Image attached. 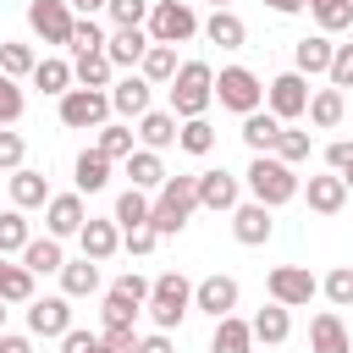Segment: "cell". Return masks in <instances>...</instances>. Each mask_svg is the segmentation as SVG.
Wrapping results in <instances>:
<instances>
[{
    "instance_id": "obj_63",
    "label": "cell",
    "mask_w": 353,
    "mask_h": 353,
    "mask_svg": "<svg viewBox=\"0 0 353 353\" xmlns=\"http://www.w3.org/2000/svg\"><path fill=\"white\" fill-rule=\"evenodd\" d=\"M0 276H6V254H0Z\"/></svg>"
},
{
    "instance_id": "obj_14",
    "label": "cell",
    "mask_w": 353,
    "mask_h": 353,
    "mask_svg": "<svg viewBox=\"0 0 353 353\" xmlns=\"http://www.w3.org/2000/svg\"><path fill=\"white\" fill-rule=\"evenodd\" d=\"M237 204H243V188H237L232 171H199V210H215V215L226 210L232 215Z\"/></svg>"
},
{
    "instance_id": "obj_57",
    "label": "cell",
    "mask_w": 353,
    "mask_h": 353,
    "mask_svg": "<svg viewBox=\"0 0 353 353\" xmlns=\"http://www.w3.org/2000/svg\"><path fill=\"white\" fill-rule=\"evenodd\" d=\"M72 6V17H94V11H105V0H66Z\"/></svg>"
},
{
    "instance_id": "obj_50",
    "label": "cell",
    "mask_w": 353,
    "mask_h": 353,
    "mask_svg": "<svg viewBox=\"0 0 353 353\" xmlns=\"http://www.w3.org/2000/svg\"><path fill=\"white\" fill-rule=\"evenodd\" d=\"M331 88H353V44H336L331 50Z\"/></svg>"
},
{
    "instance_id": "obj_20",
    "label": "cell",
    "mask_w": 353,
    "mask_h": 353,
    "mask_svg": "<svg viewBox=\"0 0 353 353\" xmlns=\"http://www.w3.org/2000/svg\"><path fill=\"white\" fill-rule=\"evenodd\" d=\"M298 193L309 199V210H314V215H336V210L347 204V182H342L336 171H325V176H309Z\"/></svg>"
},
{
    "instance_id": "obj_62",
    "label": "cell",
    "mask_w": 353,
    "mask_h": 353,
    "mask_svg": "<svg viewBox=\"0 0 353 353\" xmlns=\"http://www.w3.org/2000/svg\"><path fill=\"white\" fill-rule=\"evenodd\" d=\"M0 331H6V303H0Z\"/></svg>"
},
{
    "instance_id": "obj_5",
    "label": "cell",
    "mask_w": 353,
    "mask_h": 353,
    "mask_svg": "<svg viewBox=\"0 0 353 353\" xmlns=\"http://www.w3.org/2000/svg\"><path fill=\"white\" fill-rule=\"evenodd\" d=\"M143 33H149V44H171V50H176V44H188V39L199 33V11H193L188 0H154Z\"/></svg>"
},
{
    "instance_id": "obj_3",
    "label": "cell",
    "mask_w": 353,
    "mask_h": 353,
    "mask_svg": "<svg viewBox=\"0 0 353 353\" xmlns=\"http://www.w3.org/2000/svg\"><path fill=\"white\" fill-rule=\"evenodd\" d=\"M243 182H248L254 204H265V210H281V204H292V199H298V188H303V182H298V171H292V165H281L276 154H254Z\"/></svg>"
},
{
    "instance_id": "obj_55",
    "label": "cell",
    "mask_w": 353,
    "mask_h": 353,
    "mask_svg": "<svg viewBox=\"0 0 353 353\" xmlns=\"http://www.w3.org/2000/svg\"><path fill=\"white\" fill-rule=\"evenodd\" d=\"M132 353H176V347H171V331H149V336H138Z\"/></svg>"
},
{
    "instance_id": "obj_15",
    "label": "cell",
    "mask_w": 353,
    "mask_h": 353,
    "mask_svg": "<svg viewBox=\"0 0 353 353\" xmlns=\"http://www.w3.org/2000/svg\"><path fill=\"white\" fill-rule=\"evenodd\" d=\"M276 210H265V204H237L232 210V237L243 243V248H259V243H270V232H276V221H270Z\"/></svg>"
},
{
    "instance_id": "obj_39",
    "label": "cell",
    "mask_w": 353,
    "mask_h": 353,
    "mask_svg": "<svg viewBox=\"0 0 353 353\" xmlns=\"http://www.w3.org/2000/svg\"><path fill=\"white\" fill-rule=\"evenodd\" d=\"M149 204H154L149 193H138V188H127V193L116 199V215H110V221H116L121 232H127V226H149Z\"/></svg>"
},
{
    "instance_id": "obj_30",
    "label": "cell",
    "mask_w": 353,
    "mask_h": 353,
    "mask_svg": "<svg viewBox=\"0 0 353 353\" xmlns=\"http://www.w3.org/2000/svg\"><path fill=\"white\" fill-rule=\"evenodd\" d=\"M55 276H61V292H66V298H88V292H99V265H94V259H66Z\"/></svg>"
},
{
    "instance_id": "obj_18",
    "label": "cell",
    "mask_w": 353,
    "mask_h": 353,
    "mask_svg": "<svg viewBox=\"0 0 353 353\" xmlns=\"http://www.w3.org/2000/svg\"><path fill=\"white\" fill-rule=\"evenodd\" d=\"M331 39L325 33H303L298 44H292V72L298 77H320V72H331Z\"/></svg>"
},
{
    "instance_id": "obj_34",
    "label": "cell",
    "mask_w": 353,
    "mask_h": 353,
    "mask_svg": "<svg viewBox=\"0 0 353 353\" xmlns=\"http://www.w3.org/2000/svg\"><path fill=\"white\" fill-rule=\"evenodd\" d=\"M138 77H143V83H171V77H176V50H171V44H149L143 61H138Z\"/></svg>"
},
{
    "instance_id": "obj_17",
    "label": "cell",
    "mask_w": 353,
    "mask_h": 353,
    "mask_svg": "<svg viewBox=\"0 0 353 353\" xmlns=\"http://www.w3.org/2000/svg\"><path fill=\"white\" fill-rule=\"evenodd\" d=\"M143 50H149V33H143V28H116V33H105V61L121 66V72H138Z\"/></svg>"
},
{
    "instance_id": "obj_59",
    "label": "cell",
    "mask_w": 353,
    "mask_h": 353,
    "mask_svg": "<svg viewBox=\"0 0 353 353\" xmlns=\"http://www.w3.org/2000/svg\"><path fill=\"white\" fill-rule=\"evenodd\" d=\"M94 353H121V347H110V342H105V336H99V347H94Z\"/></svg>"
},
{
    "instance_id": "obj_47",
    "label": "cell",
    "mask_w": 353,
    "mask_h": 353,
    "mask_svg": "<svg viewBox=\"0 0 353 353\" xmlns=\"http://www.w3.org/2000/svg\"><path fill=\"white\" fill-rule=\"evenodd\" d=\"M22 110H28V94H22L11 77H0V127H17Z\"/></svg>"
},
{
    "instance_id": "obj_42",
    "label": "cell",
    "mask_w": 353,
    "mask_h": 353,
    "mask_svg": "<svg viewBox=\"0 0 353 353\" xmlns=\"http://www.w3.org/2000/svg\"><path fill=\"white\" fill-rule=\"evenodd\" d=\"M28 243H33L28 215H22V210H6V215H0V254H22Z\"/></svg>"
},
{
    "instance_id": "obj_36",
    "label": "cell",
    "mask_w": 353,
    "mask_h": 353,
    "mask_svg": "<svg viewBox=\"0 0 353 353\" xmlns=\"http://www.w3.org/2000/svg\"><path fill=\"white\" fill-rule=\"evenodd\" d=\"M72 171H77V193H99V188L110 182V160H105L99 149H83Z\"/></svg>"
},
{
    "instance_id": "obj_43",
    "label": "cell",
    "mask_w": 353,
    "mask_h": 353,
    "mask_svg": "<svg viewBox=\"0 0 353 353\" xmlns=\"http://www.w3.org/2000/svg\"><path fill=\"white\" fill-rule=\"evenodd\" d=\"M72 55H94V50H105V28L94 22V17H77L72 22V44H66Z\"/></svg>"
},
{
    "instance_id": "obj_52",
    "label": "cell",
    "mask_w": 353,
    "mask_h": 353,
    "mask_svg": "<svg viewBox=\"0 0 353 353\" xmlns=\"http://www.w3.org/2000/svg\"><path fill=\"white\" fill-rule=\"evenodd\" d=\"M154 243H160L154 226H127V232H121V248H127V254H149Z\"/></svg>"
},
{
    "instance_id": "obj_6",
    "label": "cell",
    "mask_w": 353,
    "mask_h": 353,
    "mask_svg": "<svg viewBox=\"0 0 353 353\" xmlns=\"http://www.w3.org/2000/svg\"><path fill=\"white\" fill-rule=\"evenodd\" d=\"M110 121V94L105 88H66L61 94V127L72 132H99Z\"/></svg>"
},
{
    "instance_id": "obj_38",
    "label": "cell",
    "mask_w": 353,
    "mask_h": 353,
    "mask_svg": "<svg viewBox=\"0 0 353 353\" xmlns=\"http://www.w3.org/2000/svg\"><path fill=\"white\" fill-rule=\"evenodd\" d=\"M176 149H188V154H210V149H215V127H210L204 116L176 121Z\"/></svg>"
},
{
    "instance_id": "obj_53",
    "label": "cell",
    "mask_w": 353,
    "mask_h": 353,
    "mask_svg": "<svg viewBox=\"0 0 353 353\" xmlns=\"http://www.w3.org/2000/svg\"><path fill=\"white\" fill-rule=\"evenodd\" d=\"M99 347V331H83V325H72L66 336H61V353H94Z\"/></svg>"
},
{
    "instance_id": "obj_4",
    "label": "cell",
    "mask_w": 353,
    "mask_h": 353,
    "mask_svg": "<svg viewBox=\"0 0 353 353\" xmlns=\"http://www.w3.org/2000/svg\"><path fill=\"white\" fill-rule=\"evenodd\" d=\"M149 320H154V331H176L182 320H188V309H193V281L182 276V270H165V276H154L149 281Z\"/></svg>"
},
{
    "instance_id": "obj_24",
    "label": "cell",
    "mask_w": 353,
    "mask_h": 353,
    "mask_svg": "<svg viewBox=\"0 0 353 353\" xmlns=\"http://www.w3.org/2000/svg\"><path fill=\"white\" fill-rule=\"evenodd\" d=\"M248 331H254V342H265V347H281V342L292 336V314H287L281 303H265V309L248 320Z\"/></svg>"
},
{
    "instance_id": "obj_56",
    "label": "cell",
    "mask_w": 353,
    "mask_h": 353,
    "mask_svg": "<svg viewBox=\"0 0 353 353\" xmlns=\"http://www.w3.org/2000/svg\"><path fill=\"white\" fill-rule=\"evenodd\" d=\"M0 353H33V336H22V331H0Z\"/></svg>"
},
{
    "instance_id": "obj_1",
    "label": "cell",
    "mask_w": 353,
    "mask_h": 353,
    "mask_svg": "<svg viewBox=\"0 0 353 353\" xmlns=\"http://www.w3.org/2000/svg\"><path fill=\"white\" fill-rule=\"evenodd\" d=\"M199 210V171H176L160 182V199L149 204V226L154 237H176L188 226V215Z\"/></svg>"
},
{
    "instance_id": "obj_29",
    "label": "cell",
    "mask_w": 353,
    "mask_h": 353,
    "mask_svg": "<svg viewBox=\"0 0 353 353\" xmlns=\"http://www.w3.org/2000/svg\"><path fill=\"white\" fill-rule=\"evenodd\" d=\"M276 132H281V121H276V116H270L265 105L243 116V143H248L254 154H270V149H276Z\"/></svg>"
},
{
    "instance_id": "obj_27",
    "label": "cell",
    "mask_w": 353,
    "mask_h": 353,
    "mask_svg": "<svg viewBox=\"0 0 353 353\" xmlns=\"http://www.w3.org/2000/svg\"><path fill=\"white\" fill-rule=\"evenodd\" d=\"M72 83H77V88H110V83H116V66L105 61V50L72 55Z\"/></svg>"
},
{
    "instance_id": "obj_35",
    "label": "cell",
    "mask_w": 353,
    "mask_h": 353,
    "mask_svg": "<svg viewBox=\"0 0 353 353\" xmlns=\"http://www.w3.org/2000/svg\"><path fill=\"white\" fill-rule=\"evenodd\" d=\"M132 138H138V132H132L127 121H105V127H99V138H94V149L116 165V160H127V154H132Z\"/></svg>"
},
{
    "instance_id": "obj_40",
    "label": "cell",
    "mask_w": 353,
    "mask_h": 353,
    "mask_svg": "<svg viewBox=\"0 0 353 353\" xmlns=\"http://www.w3.org/2000/svg\"><path fill=\"white\" fill-rule=\"evenodd\" d=\"M0 303H33V270H28V265H6V276H0Z\"/></svg>"
},
{
    "instance_id": "obj_10",
    "label": "cell",
    "mask_w": 353,
    "mask_h": 353,
    "mask_svg": "<svg viewBox=\"0 0 353 353\" xmlns=\"http://www.w3.org/2000/svg\"><path fill=\"white\" fill-rule=\"evenodd\" d=\"M72 6L66 0H28V28L44 39V44H72Z\"/></svg>"
},
{
    "instance_id": "obj_16",
    "label": "cell",
    "mask_w": 353,
    "mask_h": 353,
    "mask_svg": "<svg viewBox=\"0 0 353 353\" xmlns=\"http://www.w3.org/2000/svg\"><path fill=\"white\" fill-rule=\"evenodd\" d=\"M309 353H353V336H347L336 309H320L309 320Z\"/></svg>"
},
{
    "instance_id": "obj_37",
    "label": "cell",
    "mask_w": 353,
    "mask_h": 353,
    "mask_svg": "<svg viewBox=\"0 0 353 353\" xmlns=\"http://www.w3.org/2000/svg\"><path fill=\"white\" fill-rule=\"evenodd\" d=\"M33 88H44V94H66V88H77V83H72V61H55V55L39 61V66H33Z\"/></svg>"
},
{
    "instance_id": "obj_60",
    "label": "cell",
    "mask_w": 353,
    "mask_h": 353,
    "mask_svg": "<svg viewBox=\"0 0 353 353\" xmlns=\"http://www.w3.org/2000/svg\"><path fill=\"white\" fill-rule=\"evenodd\" d=\"M342 182H347V193H353V165H347V171H342Z\"/></svg>"
},
{
    "instance_id": "obj_25",
    "label": "cell",
    "mask_w": 353,
    "mask_h": 353,
    "mask_svg": "<svg viewBox=\"0 0 353 353\" xmlns=\"http://www.w3.org/2000/svg\"><path fill=\"white\" fill-rule=\"evenodd\" d=\"M199 28H204V39H210V44H221V50H243V39H248V28H243V17H237V11H210Z\"/></svg>"
},
{
    "instance_id": "obj_44",
    "label": "cell",
    "mask_w": 353,
    "mask_h": 353,
    "mask_svg": "<svg viewBox=\"0 0 353 353\" xmlns=\"http://www.w3.org/2000/svg\"><path fill=\"white\" fill-rule=\"evenodd\" d=\"M270 154H276L281 165H298V160H309V132H298V127H281Z\"/></svg>"
},
{
    "instance_id": "obj_41",
    "label": "cell",
    "mask_w": 353,
    "mask_h": 353,
    "mask_svg": "<svg viewBox=\"0 0 353 353\" xmlns=\"http://www.w3.org/2000/svg\"><path fill=\"white\" fill-rule=\"evenodd\" d=\"M33 66H39V61H33V50H28V44H17V39H6V44H0V77H11V83H17V77H33Z\"/></svg>"
},
{
    "instance_id": "obj_2",
    "label": "cell",
    "mask_w": 353,
    "mask_h": 353,
    "mask_svg": "<svg viewBox=\"0 0 353 353\" xmlns=\"http://www.w3.org/2000/svg\"><path fill=\"white\" fill-rule=\"evenodd\" d=\"M210 105H215V72H210V61H182L176 77H171V116L193 121Z\"/></svg>"
},
{
    "instance_id": "obj_51",
    "label": "cell",
    "mask_w": 353,
    "mask_h": 353,
    "mask_svg": "<svg viewBox=\"0 0 353 353\" xmlns=\"http://www.w3.org/2000/svg\"><path fill=\"white\" fill-rule=\"evenodd\" d=\"M110 292H116V298H127V303H138V309L149 303V281H143L138 270H127V276H116V287H110Z\"/></svg>"
},
{
    "instance_id": "obj_45",
    "label": "cell",
    "mask_w": 353,
    "mask_h": 353,
    "mask_svg": "<svg viewBox=\"0 0 353 353\" xmlns=\"http://www.w3.org/2000/svg\"><path fill=\"white\" fill-rule=\"evenodd\" d=\"M149 6H154V0H105V17H110L116 28H143V22H149Z\"/></svg>"
},
{
    "instance_id": "obj_13",
    "label": "cell",
    "mask_w": 353,
    "mask_h": 353,
    "mask_svg": "<svg viewBox=\"0 0 353 353\" xmlns=\"http://www.w3.org/2000/svg\"><path fill=\"white\" fill-rule=\"evenodd\" d=\"M237 298H243V292H237V276H221V270H215V276L193 281V309H204L210 320H226V314L237 309Z\"/></svg>"
},
{
    "instance_id": "obj_58",
    "label": "cell",
    "mask_w": 353,
    "mask_h": 353,
    "mask_svg": "<svg viewBox=\"0 0 353 353\" xmlns=\"http://www.w3.org/2000/svg\"><path fill=\"white\" fill-rule=\"evenodd\" d=\"M276 17H292V11H303V0H265Z\"/></svg>"
},
{
    "instance_id": "obj_23",
    "label": "cell",
    "mask_w": 353,
    "mask_h": 353,
    "mask_svg": "<svg viewBox=\"0 0 353 353\" xmlns=\"http://www.w3.org/2000/svg\"><path fill=\"white\" fill-rule=\"evenodd\" d=\"M39 204H50V182H44V171H33V165H22V171H11V210H39Z\"/></svg>"
},
{
    "instance_id": "obj_61",
    "label": "cell",
    "mask_w": 353,
    "mask_h": 353,
    "mask_svg": "<svg viewBox=\"0 0 353 353\" xmlns=\"http://www.w3.org/2000/svg\"><path fill=\"white\" fill-rule=\"evenodd\" d=\"M210 6H215V11H232V0H210Z\"/></svg>"
},
{
    "instance_id": "obj_19",
    "label": "cell",
    "mask_w": 353,
    "mask_h": 353,
    "mask_svg": "<svg viewBox=\"0 0 353 353\" xmlns=\"http://www.w3.org/2000/svg\"><path fill=\"white\" fill-rule=\"evenodd\" d=\"M105 94H110V110H116V116H143V110H149V94H154V83H143L138 72H127V77H116Z\"/></svg>"
},
{
    "instance_id": "obj_7",
    "label": "cell",
    "mask_w": 353,
    "mask_h": 353,
    "mask_svg": "<svg viewBox=\"0 0 353 353\" xmlns=\"http://www.w3.org/2000/svg\"><path fill=\"white\" fill-rule=\"evenodd\" d=\"M215 99H221V110L248 116V110L265 105V83H259L248 66H221V77H215Z\"/></svg>"
},
{
    "instance_id": "obj_12",
    "label": "cell",
    "mask_w": 353,
    "mask_h": 353,
    "mask_svg": "<svg viewBox=\"0 0 353 353\" xmlns=\"http://www.w3.org/2000/svg\"><path fill=\"white\" fill-rule=\"evenodd\" d=\"M72 331V298L55 292V298H33L28 303V336H66Z\"/></svg>"
},
{
    "instance_id": "obj_49",
    "label": "cell",
    "mask_w": 353,
    "mask_h": 353,
    "mask_svg": "<svg viewBox=\"0 0 353 353\" xmlns=\"http://www.w3.org/2000/svg\"><path fill=\"white\" fill-rule=\"evenodd\" d=\"M22 154H28V143H22V132H11V127H0V171H22Z\"/></svg>"
},
{
    "instance_id": "obj_8",
    "label": "cell",
    "mask_w": 353,
    "mask_h": 353,
    "mask_svg": "<svg viewBox=\"0 0 353 353\" xmlns=\"http://www.w3.org/2000/svg\"><path fill=\"white\" fill-rule=\"evenodd\" d=\"M265 110H270L281 127H292V121L309 110V77H298V72L270 77V83H265Z\"/></svg>"
},
{
    "instance_id": "obj_9",
    "label": "cell",
    "mask_w": 353,
    "mask_h": 353,
    "mask_svg": "<svg viewBox=\"0 0 353 353\" xmlns=\"http://www.w3.org/2000/svg\"><path fill=\"white\" fill-rule=\"evenodd\" d=\"M265 292H270V303H281V309H303V303L320 292V281H314L309 265H276V270L265 276Z\"/></svg>"
},
{
    "instance_id": "obj_33",
    "label": "cell",
    "mask_w": 353,
    "mask_h": 353,
    "mask_svg": "<svg viewBox=\"0 0 353 353\" xmlns=\"http://www.w3.org/2000/svg\"><path fill=\"white\" fill-rule=\"evenodd\" d=\"M303 6H309V17L320 22L325 39L342 33V28H353V0H303Z\"/></svg>"
},
{
    "instance_id": "obj_28",
    "label": "cell",
    "mask_w": 353,
    "mask_h": 353,
    "mask_svg": "<svg viewBox=\"0 0 353 353\" xmlns=\"http://www.w3.org/2000/svg\"><path fill=\"white\" fill-rule=\"evenodd\" d=\"M138 138H143V149H154V154L171 149V143H176V116H171V110H143V116H138Z\"/></svg>"
},
{
    "instance_id": "obj_54",
    "label": "cell",
    "mask_w": 353,
    "mask_h": 353,
    "mask_svg": "<svg viewBox=\"0 0 353 353\" xmlns=\"http://www.w3.org/2000/svg\"><path fill=\"white\" fill-rule=\"evenodd\" d=\"M325 165L342 176V171L353 165V138H336V143H325Z\"/></svg>"
},
{
    "instance_id": "obj_22",
    "label": "cell",
    "mask_w": 353,
    "mask_h": 353,
    "mask_svg": "<svg viewBox=\"0 0 353 353\" xmlns=\"http://www.w3.org/2000/svg\"><path fill=\"white\" fill-rule=\"evenodd\" d=\"M121 165H127V176H132V188H138V193H160V182L171 176V171H165V160H160L154 149H132Z\"/></svg>"
},
{
    "instance_id": "obj_31",
    "label": "cell",
    "mask_w": 353,
    "mask_h": 353,
    "mask_svg": "<svg viewBox=\"0 0 353 353\" xmlns=\"http://www.w3.org/2000/svg\"><path fill=\"white\" fill-rule=\"evenodd\" d=\"M210 353H254V331H248V320H237V314H226V320H215V336H210Z\"/></svg>"
},
{
    "instance_id": "obj_21",
    "label": "cell",
    "mask_w": 353,
    "mask_h": 353,
    "mask_svg": "<svg viewBox=\"0 0 353 353\" xmlns=\"http://www.w3.org/2000/svg\"><path fill=\"white\" fill-rule=\"evenodd\" d=\"M77 243H83V259H94V265H105L116 248H121V226L116 221H83V232H77Z\"/></svg>"
},
{
    "instance_id": "obj_46",
    "label": "cell",
    "mask_w": 353,
    "mask_h": 353,
    "mask_svg": "<svg viewBox=\"0 0 353 353\" xmlns=\"http://www.w3.org/2000/svg\"><path fill=\"white\" fill-rule=\"evenodd\" d=\"M320 292H325L336 309H347V303H353V265H336V270L320 281Z\"/></svg>"
},
{
    "instance_id": "obj_11",
    "label": "cell",
    "mask_w": 353,
    "mask_h": 353,
    "mask_svg": "<svg viewBox=\"0 0 353 353\" xmlns=\"http://www.w3.org/2000/svg\"><path fill=\"white\" fill-rule=\"evenodd\" d=\"M83 221H88L83 193H50V204H44V237L66 243V237H77V232H83Z\"/></svg>"
},
{
    "instance_id": "obj_48",
    "label": "cell",
    "mask_w": 353,
    "mask_h": 353,
    "mask_svg": "<svg viewBox=\"0 0 353 353\" xmlns=\"http://www.w3.org/2000/svg\"><path fill=\"white\" fill-rule=\"evenodd\" d=\"M132 320H138V303L105 292V331H132Z\"/></svg>"
},
{
    "instance_id": "obj_32",
    "label": "cell",
    "mask_w": 353,
    "mask_h": 353,
    "mask_svg": "<svg viewBox=\"0 0 353 353\" xmlns=\"http://www.w3.org/2000/svg\"><path fill=\"white\" fill-rule=\"evenodd\" d=\"M22 265H28L33 276H55V270L66 265V254H61V243H55V237H33V243L22 248Z\"/></svg>"
},
{
    "instance_id": "obj_26",
    "label": "cell",
    "mask_w": 353,
    "mask_h": 353,
    "mask_svg": "<svg viewBox=\"0 0 353 353\" xmlns=\"http://www.w3.org/2000/svg\"><path fill=\"white\" fill-rule=\"evenodd\" d=\"M303 116H309V121H314L320 132H331V127H336V121L347 116V94H342V88H314V94H309V110H303Z\"/></svg>"
}]
</instances>
